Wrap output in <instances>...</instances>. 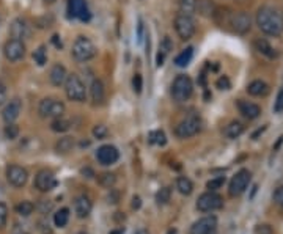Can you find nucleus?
Masks as SVG:
<instances>
[{"label":"nucleus","instance_id":"obj_1","mask_svg":"<svg viewBox=\"0 0 283 234\" xmlns=\"http://www.w3.org/2000/svg\"><path fill=\"white\" fill-rule=\"evenodd\" d=\"M256 25L268 36H280L283 33V13L274 6H261L256 13Z\"/></svg>","mask_w":283,"mask_h":234},{"label":"nucleus","instance_id":"obj_2","mask_svg":"<svg viewBox=\"0 0 283 234\" xmlns=\"http://www.w3.org/2000/svg\"><path fill=\"white\" fill-rule=\"evenodd\" d=\"M96 52H98V49L94 46V42L88 36L80 35L72 42L71 55L76 61H79V63L90 61L92 58L96 57Z\"/></svg>","mask_w":283,"mask_h":234},{"label":"nucleus","instance_id":"obj_3","mask_svg":"<svg viewBox=\"0 0 283 234\" xmlns=\"http://www.w3.org/2000/svg\"><path fill=\"white\" fill-rule=\"evenodd\" d=\"M64 93H66V98L72 102H85L86 87L79 74H68L66 82H64Z\"/></svg>","mask_w":283,"mask_h":234},{"label":"nucleus","instance_id":"obj_4","mask_svg":"<svg viewBox=\"0 0 283 234\" xmlns=\"http://www.w3.org/2000/svg\"><path fill=\"white\" fill-rule=\"evenodd\" d=\"M172 98L175 102H186L190 99L192 93H194V83L192 79L186 74H180L176 79L172 83Z\"/></svg>","mask_w":283,"mask_h":234},{"label":"nucleus","instance_id":"obj_5","mask_svg":"<svg viewBox=\"0 0 283 234\" xmlns=\"http://www.w3.org/2000/svg\"><path fill=\"white\" fill-rule=\"evenodd\" d=\"M202 131V118L197 113H190L186 118H182L176 127H175V135L181 140H186L194 135H197Z\"/></svg>","mask_w":283,"mask_h":234},{"label":"nucleus","instance_id":"obj_6","mask_svg":"<svg viewBox=\"0 0 283 234\" xmlns=\"http://www.w3.org/2000/svg\"><path fill=\"white\" fill-rule=\"evenodd\" d=\"M64 110H66L64 104L57 98H44L38 104V115L46 120L48 118L54 120V118H58V116H63Z\"/></svg>","mask_w":283,"mask_h":234},{"label":"nucleus","instance_id":"obj_7","mask_svg":"<svg viewBox=\"0 0 283 234\" xmlns=\"http://www.w3.org/2000/svg\"><path fill=\"white\" fill-rule=\"evenodd\" d=\"M226 27H230L238 35H246L252 30V17L246 11H232Z\"/></svg>","mask_w":283,"mask_h":234},{"label":"nucleus","instance_id":"obj_8","mask_svg":"<svg viewBox=\"0 0 283 234\" xmlns=\"http://www.w3.org/2000/svg\"><path fill=\"white\" fill-rule=\"evenodd\" d=\"M173 25H175L176 33H178V36H180L182 41L190 39V38L195 35V30H197V25H195L194 16L184 14V13H178V14H176Z\"/></svg>","mask_w":283,"mask_h":234},{"label":"nucleus","instance_id":"obj_9","mask_svg":"<svg viewBox=\"0 0 283 234\" xmlns=\"http://www.w3.org/2000/svg\"><path fill=\"white\" fill-rule=\"evenodd\" d=\"M224 206V198L214 192V190H208L198 197L197 200V209L200 212H214Z\"/></svg>","mask_w":283,"mask_h":234},{"label":"nucleus","instance_id":"obj_10","mask_svg":"<svg viewBox=\"0 0 283 234\" xmlns=\"http://www.w3.org/2000/svg\"><path fill=\"white\" fill-rule=\"evenodd\" d=\"M26 44L24 41L16 39V38H10L5 44H4V55L10 63H18L26 57Z\"/></svg>","mask_w":283,"mask_h":234},{"label":"nucleus","instance_id":"obj_11","mask_svg":"<svg viewBox=\"0 0 283 234\" xmlns=\"http://www.w3.org/2000/svg\"><path fill=\"white\" fill-rule=\"evenodd\" d=\"M250 179H252V173L248 172L247 168L239 170V172L233 176V179L230 181V187H228V192H230L232 197H241L248 184H250Z\"/></svg>","mask_w":283,"mask_h":234},{"label":"nucleus","instance_id":"obj_12","mask_svg":"<svg viewBox=\"0 0 283 234\" xmlns=\"http://www.w3.org/2000/svg\"><path fill=\"white\" fill-rule=\"evenodd\" d=\"M6 181L10 184H12L13 187H24L27 184V181H28V172L24 168V167H20V165H8L6 167Z\"/></svg>","mask_w":283,"mask_h":234},{"label":"nucleus","instance_id":"obj_13","mask_svg":"<svg viewBox=\"0 0 283 234\" xmlns=\"http://www.w3.org/2000/svg\"><path fill=\"white\" fill-rule=\"evenodd\" d=\"M57 186V179L56 175H54L50 170L44 168V170H40L35 176V189L40 190L42 194H48L50 190Z\"/></svg>","mask_w":283,"mask_h":234},{"label":"nucleus","instance_id":"obj_14","mask_svg":"<svg viewBox=\"0 0 283 234\" xmlns=\"http://www.w3.org/2000/svg\"><path fill=\"white\" fill-rule=\"evenodd\" d=\"M68 13L71 17H76L82 22H88L92 19V11L85 0H68Z\"/></svg>","mask_w":283,"mask_h":234},{"label":"nucleus","instance_id":"obj_15","mask_svg":"<svg viewBox=\"0 0 283 234\" xmlns=\"http://www.w3.org/2000/svg\"><path fill=\"white\" fill-rule=\"evenodd\" d=\"M216 230H217V217L204 216L190 227V234H216Z\"/></svg>","mask_w":283,"mask_h":234},{"label":"nucleus","instance_id":"obj_16","mask_svg":"<svg viewBox=\"0 0 283 234\" xmlns=\"http://www.w3.org/2000/svg\"><path fill=\"white\" fill-rule=\"evenodd\" d=\"M96 159L101 165H114L120 159V153L114 145H102L98 148Z\"/></svg>","mask_w":283,"mask_h":234},{"label":"nucleus","instance_id":"obj_17","mask_svg":"<svg viewBox=\"0 0 283 234\" xmlns=\"http://www.w3.org/2000/svg\"><path fill=\"white\" fill-rule=\"evenodd\" d=\"M10 35H12V38L20 39V41L28 39L32 36V25L26 19L16 17L12 22V27H10Z\"/></svg>","mask_w":283,"mask_h":234},{"label":"nucleus","instance_id":"obj_18","mask_svg":"<svg viewBox=\"0 0 283 234\" xmlns=\"http://www.w3.org/2000/svg\"><path fill=\"white\" fill-rule=\"evenodd\" d=\"M20 110H22V102H20L19 98H13L12 101H8L6 105L2 110V118L4 121L8 124V123H14L19 115H20Z\"/></svg>","mask_w":283,"mask_h":234},{"label":"nucleus","instance_id":"obj_19","mask_svg":"<svg viewBox=\"0 0 283 234\" xmlns=\"http://www.w3.org/2000/svg\"><path fill=\"white\" fill-rule=\"evenodd\" d=\"M93 203L86 195H79L74 200V212L79 219H86L92 214Z\"/></svg>","mask_w":283,"mask_h":234},{"label":"nucleus","instance_id":"obj_20","mask_svg":"<svg viewBox=\"0 0 283 234\" xmlns=\"http://www.w3.org/2000/svg\"><path fill=\"white\" fill-rule=\"evenodd\" d=\"M238 109L239 113H241L244 118L247 120H256L258 116L261 115V107L255 102H250V101H244V99H239L238 101Z\"/></svg>","mask_w":283,"mask_h":234},{"label":"nucleus","instance_id":"obj_21","mask_svg":"<svg viewBox=\"0 0 283 234\" xmlns=\"http://www.w3.org/2000/svg\"><path fill=\"white\" fill-rule=\"evenodd\" d=\"M90 98L93 105H101L106 101V87L101 79H93L90 83Z\"/></svg>","mask_w":283,"mask_h":234},{"label":"nucleus","instance_id":"obj_22","mask_svg":"<svg viewBox=\"0 0 283 234\" xmlns=\"http://www.w3.org/2000/svg\"><path fill=\"white\" fill-rule=\"evenodd\" d=\"M66 77H68V71L62 63H56L49 71V80L54 87H62V85H64Z\"/></svg>","mask_w":283,"mask_h":234},{"label":"nucleus","instance_id":"obj_23","mask_svg":"<svg viewBox=\"0 0 283 234\" xmlns=\"http://www.w3.org/2000/svg\"><path fill=\"white\" fill-rule=\"evenodd\" d=\"M247 93L250 96H255V98H261V96H266L269 93V85L264 80H254L248 83L247 87Z\"/></svg>","mask_w":283,"mask_h":234},{"label":"nucleus","instance_id":"obj_24","mask_svg":"<svg viewBox=\"0 0 283 234\" xmlns=\"http://www.w3.org/2000/svg\"><path fill=\"white\" fill-rule=\"evenodd\" d=\"M255 49L260 52L261 55H264L266 58H276L277 57V52L276 49L269 44V41L264 38H258L255 39Z\"/></svg>","mask_w":283,"mask_h":234},{"label":"nucleus","instance_id":"obj_25","mask_svg":"<svg viewBox=\"0 0 283 234\" xmlns=\"http://www.w3.org/2000/svg\"><path fill=\"white\" fill-rule=\"evenodd\" d=\"M217 5L214 0H198L197 2V13L203 17H212L216 13Z\"/></svg>","mask_w":283,"mask_h":234},{"label":"nucleus","instance_id":"obj_26","mask_svg":"<svg viewBox=\"0 0 283 234\" xmlns=\"http://www.w3.org/2000/svg\"><path fill=\"white\" fill-rule=\"evenodd\" d=\"M244 124L241 123V121H232L230 124H228L226 127H225V131H224V134L228 137V138H232V140H234V138H238V137H241L242 135V132H244Z\"/></svg>","mask_w":283,"mask_h":234},{"label":"nucleus","instance_id":"obj_27","mask_svg":"<svg viewBox=\"0 0 283 234\" xmlns=\"http://www.w3.org/2000/svg\"><path fill=\"white\" fill-rule=\"evenodd\" d=\"M50 129L54 132H58V134H63V132H68L71 129V121L63 118V116H58V118H54L52 123H50Z\"/></svg>","mask_w":283,"mask_h":234},{"label":"nucleus","instance_id":"obj_28","mask_svg":"<svg viewBox=\"0 0 283 234\" xmlns=\"http://www.w3.org/2000/svg\"><path fill=\"white\" fill-rule=\"evenodd\" d=\"M192 57H194V47H186L184 50H181L180 54L176 55V58H175V65L176 66H180V68H184V66H188L189 63H190V60H192Z\"/></svg>","mask_w":283,"mask_h":234},{"label":"nucleus","instance_id":"obj_29","mask_svg":"<svg viewBox=\"0 0 283 234\" xmlns=\"http://www.w3.org/2000/svg\"><path fill=\"white\" fill-rule=\"evenodd\" d=\"M68 222H70V209L68 208H62L54 214V223H56L57 228H64L68 225Z\"/></svg>","mask_w":283,"mask_h":234},{"label":"nucleus","instance_id":"obj_30","mask_svg":"<svg viewBox=\"0 0 283 234\" xmlns=\"http://www.w3.org/2000/svg\"><path fill=\"white\" fill-rule=\"evenodd\" d=\"M176 189H178V192L181 195H190L194 192V184H192V181L186 176H181L176 179Z\"/></svg>","mask_w":283,"mask_h":234},{"label":"nucleus","instance_id":"obj_31","mask_svg":"<svg viewBox=\"0 0 283 234\" xmlns=\"http://www.w3.org/2000/svg\"><path fill=\"white\" fill-rule=\"evenodd\" d=\"M74 148V138L72 137H63L56 143V151L58 154H68Z\"/></svg>","mask_w":283,"mask_h":234},{"label":"nucleus","instance_id":"obj_32","mask_svg":"<svg viewBox=\"0 0 283 234\" xmlns=\"http://www.w3.org/2000/svg\"><path fill=\"white\" fill-rule=\"evenodd\" d=\"M197 2H198V0H180V2H178L180 13L194 16L195 13H197Z\"/></svg>","mask_w":283,"mask_h":234},{"label":"nucleus","instance_id":"obj_33","mask_svg":"<svg viewBox=\"0 0 283 234\" xmlns=\"http://www.w3.org/2000/svg\"><path fill=\"white\" fill-rule=\"evenodd\" d=\"M35 211V205L32 201H20L19 205H16V214H19L20 217H28L34 214Z\"/></svg>","mask_w":283,"mask_h":234},{"label":"nucleus","instance_id":"obj_34","mask_svg":"<svg viewBox=\"0 0 283 234\" xmlns=\"http://www.w3.org/2000/svg\"><path fill=\"white\" fill-rule=\"evenodd\" d=\"M34 60L38 66H44L48 63V50L46 46H40L35 52H34Z\"/></svg>","mask_w":283,"mask_h":234},{"label":"nucleus","instance_id":"obj_35","mask_svg":"<svg viewBox=\"0 0 283 234\" xmlns=\"http://www.w3.org/2000/svg\"><path fill=\"white\" fill-rule=\"evenodd\" d=\"M170 198H172V189L170 187H162L159 192L156 194V201H158L159 206L167 205L170 201Z\"/></svg>","mask_w":283,"mask_h":234},{"label":"nucleus","instance_id":"obj_36","mask_svg":"<svg viewBox=\"0 0 283 234\" xmlns=\"http://www.w3.org/2000/svg\"><path fill=\"white\" fill-rule=\"evenodd\" d=\"M150 143L164 146V145L167 143V138H166L164 131H154V132H151V134H150Z\"/></svg>","mask_w":283,"mask_h":234},{"label":"nucleus","instance_id":"obj_37","mask_svg":"<svg viewBox=\"0 0 283 234\" xmlns=\"http://www.w3.org/2000/svg\"><path fill=\"white\" fill-rule=\"evenodd\" d=\"M98 181H100V184H101L102 187H106V189H110V187H114V184H115L116 178H115V175H114V173H102V175H100V178H98Z\"/></svg>","mask_w":283,"mask_h":234},{"label":"nucleus","instance_id":"obj_38","mask_svg":"<svg viewBox=\"0 0 283 234\" xmlns=\"http://www.w3.org/2000/svg\"><path fill=\"white\" fill-rule=\"evenodd\" d=\"M18 135H19V127L14 123H8L5 126V137L10 138V140H14Z\"/></svg>","mask_w":283,"mask_h":234},{"label":"nucleus","instance_id":"obj_39","mask_svg":"<svg viewBox=\"0 0 283 234\" xmlns=\"http://www.w3.org/2000/svg\"><path fill=\"white\" fill-rule=\"evenodd\" d=\"M108 134V129H107V126L104 124H96L93 127V137L98 138V140H102V138H106Z\"/></svg>","mask_w":283,"mask_h":234},{"label":"nucleus","instance_id":"obj_40","mask_svg":"<svg viewBox=\"0 0 283 234\" xmlns=\"http://www.w3.org/2000/svg\"><path fill=\"white\" fill-rule=\"evenodd\" d=\"M225 184V176H217V178H212L211 181H208V184H206V187H208L210 190H216L220 189L222 186Z\"/></svg>","mask_w":283,"mask_h":234},{"label":"nucleus","instance_id":"obj_41","mask_svg":"<svg viewBox=\"0 0 283 234\" xmlns=\"http://www.w3.org/2000/svg\"><path fill=\"white\" fill-rule=\"evenodd\" d=\"M6 222H8V206L0 201V230H4L6 227Z\"/></svg>","mask_w":283,"mask_h":234},{"label":"nucleus","instance_id":"obj_42","mask_svg":"<svg viewBox=\"0 0 283 234\" xmlns=\"http://www.w3.org/2000/svg\"><path fill=\"white\" fill-rule=\"evenodd\" d=\"M142 88H144V79H142L140 74H134V77H132V90L137 94H140Z\"/></svg>","mask_w":283,"mask_h":234},{"label":"nucleus","instance_id":"obj_43","mask_svg":"<svg viewBox=\"0 0 283 234\" xmlns=\"http://www.w3.org/2000/svg\"><path fill=\"white\" fill-rule=\"evenodd\" d=\"M159 50L164 52L166 55H168V52L173 50V41L170 39V36H166L164 39L160 41V47H159Z\"/></svg>","mask_w":283,"mask_h":234},{"label":"nucleus","instance_id":"obj_44","mask_svg":"<svg viewBox=\"0 0 283 234\" xmlns=\"http://www.w3.org/2000/svg\"><path fill=\"white\" fill-rule=\"evenodd\" d=\"M274 112L276 113H283V87L280 88L277 98H276V102H274Z\"/></svg>","mask_w":283,"mask_h":234},{"label":"nucleus","instance_id":"obj_45","mask_svg":"<svg viewBox=\"0 0 283 234\" xmlns=\"http://www.w3.org/2000/svg\"><path fill=\"white\" fill-rule=\"evenodd\" d=\"M216 87L219 90H230V87H232L230 79H228L226 76L219 77V79H217V82H216Z\"/></svg>","mask_w":283,"mask_h":234},{"label":"nucleus","instance_id":"obj_46","mask_svg":"<svg viewBox=\"0 0 283 234\" xmlns=\"http://www.w3.org/2000/svg\"><path fill=\"white\" fill-rule=\"evenodd\" d=\"M272 200H274V203L280 208H283V186L282 187H277L274 195H272Z\"/></svg>","mask_w":283,"mask_h":234},{"label":"nucleus","instance_id":"obj_47","mask_svg":"<svg viewBox=\"0 0 283 234\" xmlns=\"http://www.w3.org/2000/svg\"><path fill=\"white\" fill-rule=\"evenodd\" d=\"M52 24V17H48V16H42V17H38L35 19V25L38 28H46Z\"/></svg>","mask_w":283,"mask_h":234},{"label":"nucleus","instance_id":"obj_48","mask_svg":"<svg viewBox=\"0 0 283 234\" xmlns=\"http://www.w3.org/2000/svg\"><path fill=\"white\" fill-rule=\"evenodd\" d=\"M6 96H8V90H6V85L0 80V107L6 102Z\"/></svg>","mask_w":283,"mask_h":234},{"label":"nucleus","instance_id":"obj_49","mask_svg":"<svg viewBox=\"0 0 283 234\" xmlns=\"http://www.w3.org/2000/svg\"><path fill=\"white\" fill-rule=\"evenodd\" d=\"M255 233L256 234H274V231H272V228L269 225H258Z\"/></svg>","mask_w":283,"mask_h":234},{"label":"nucleus","instance_id":"obj_50","mask_svg":"<svg viewBox=\"0 0 283 234\" xmlns=\"http://www.w3.org/2000/svg\"><path fill=\"white\" fill-rule=\"evenodd\" d=\"M166 57H167V55H166L162 50H159V52H158V55H156V65H158L159 68H160L162 65H164V60H166Z\"/></svg>","mask_w":283,"mask_h":234},{"label":"nucleus","instance_id":"obj_51","mask_svg":"<svg viewBox=\"0 0 283 234\" xmlns=\"http://www.w3.org/2000/svg\"><path fill=\"white\" fill-rule=\"evenodd\" d=\"M137 39L138 42H142V39H144V22H142V20H138V25H137Z\"/></svg>","mask_w":283,"mask_h":234},{"label":"nucleus","instance_id":"obj_52","mask_svg":"<svg viewBox=\"0 0 283 234\" xmlns=\"http://www.w3.org/2000/svg\"><path fill=\"white\" fill-rule=\"evenodd\" d=\"M82 175H84L85 178H88V179L94 176V173H93L92 168H84V170H82Z\"/></svg>","mask_w":283,"mask_h":234},{"label":"nucleus","instance_id":"obj_53","mask_svg":"<svg viewBox=\"0 0 283 234\" xmlns=\"http://www.w3.org/2000/svg\"><path fill=\"white\" fill-rule=\"evenodd\" d=\"M140 206H142L140 197H134V198H132V208H134V209H138Z\"/></svg>","mask_w":283,"mask_h":234},{"label":"nucleus","instance_id":"obj_54","mask_svg":"<svg viewBox=\"0 0 283 234\" xmlns=\"http://www.w3.org/2000/svg\"><path fill=\"white\" fill-rule=\"evenodd\" d=\"M52 42H54V44H56L58 49L62 47V41H58V36H57V35H54V36H52Z\"/></svg>","mask_w":283,"mask_h":234},{"label":"nucleus","instance_id":"obj_55","mask_svg":"<svg viewBox=\"0 0 283 234\" xmlns=\"http://www.w3.org/2000/svg\"><path fill=\"white\" fill-rule=\"evenodd\" d=\"M108 234H124V233H123V230H114V231H110Z\"/></svg>","mask_w":283,"mask_h":234},{"label":"nucleus","instance_id":"obj_56","mask_svg":"<svg viewBox=\"0 0 283 234\" xmlns=\"http://www.w3.org/2000/svg\"><path fill=\"white\" fill-rule=\"evenodd\" d=\"M13 234H28L27 231H24V230H14V233Z\"/></svg>","mask_w":283,"mask_h":234},{"label":"nucleus","instance_id":"obj_57","mask_svg":"<svg viewBox=\"0 0 283 234\" xmlns=\"http://www.w3.org/2000/svg\"><path fill=\"white\" fill-rule=\"evenodd\" d=\"M136 234H148V231L146 230H138V231H136Z\"/></svg>","mask_w":283,"mask_h":234},{"label":"nucleus","instance_id":"obj_58","mask_svg":"<svg viewBox=\"0 0 283 234\" xmlns=\"http://www.w3.org/2000/svg\"><path fill=\"white\" fill-rule=\"evenodd\" d=\"M44 2H46V3H54L56 0H44Z\"/></svg>","mask_w":283,"mask_h":234},{"label":"nucleus","instance_id":"obj_59","mask_svg":"<svg viewBox=\"0 0 283 234\" xmlns=\"http://www.w3.org/2000/svg\"><path fill=\"white\" fill-rule=\"evenodd\" d=\"M79 234H86V233H79Z\"/></svg>","mask_w":283,"mask_h":234}]
</instances>
